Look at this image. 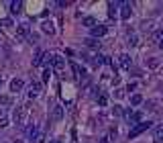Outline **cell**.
<instances>
[{"mask_svg": "<svg viewBox=\"0 0 163 143\" xmlns=\"http://www.w3.org/2000/svg\"><path fill=\"white\" fill-rule=\"evenodd\" d=\"M151 125H153V123H149V121H147V123L143 121V123L135 125V127H133V129L129 131V139H135V137H139L141 133H145V131H149V129H151Z\"/></svg>", "mask_w": 163, "mask_h": 143, "instance_id": "cell-1", "label": "cell"}, {"mask_svg": "<svg viewBox=\"0 0 163 143\" xmlns=\"http://www.w3.org/2000/svg\"><path fill=\"white\" fill-rule=\"evenodd\" d=\"M124 117H127V121H129V125H139L143 123V113H133V110H124Z\"/></svg>", "mask_w": 163, "mask_h": 143, "instance_id": "cell-2", "label": "cell"}, {"mask_svg": "<svg viewBox=\"0 0 163 143\" xmlns=\"http://www.w3.org/2000/svg\"><path fill=\"white\" fill-rule=\"evenodd\" d=\"M12 118H15L16 125H25V118H27V109L25 106H16L15 113H12Z\"/></svg>", "mask_w": 163, "mask_h": 143, "instance_id": "cell-3", "label": "cell"}, {"mask_svg": "<svg viewBox=\"0 0 163 143\" xmlns=\"http://www.w3.org/2000/svg\"><path fill=\"white\" fill-rule=\"evenodd\" d=\"M51 68H53V69H57V72H61V69L65 68V59L61 57V55L53 53V59H51Z\"/></svg>", "mask_w": 163, "mask_h": 143, "instance_id": "cell-4", "label": "cell"}, {"mask_svg": "<svg viewBox=\"0 0 163 143\" xmlns=\"http://www.w3.org/2000/svg\"><path fill=\"white\" fill-rule=\"evenodd\" d=\"M41 88H43V82H31L29 86V98H37L41 92Z\"/></svg>", "mask_w": 163, "mask_h": 143, "instance_id": "cell-5", "label": "cell"}, {"mask_svg": "<svg viewBox=\"0 0 163 143\" xmlns=\"http://www.w3.org/2000/svg\"><path fill=\"white\" fill-rule=\"evenodd\" d=\"M131 12H133L131 4H129V2H122V6H120V19H122V20H129L131 19Z\"/></svg>", "mask_w": 163, "mask_h": 143, "instance_id": "cell-6", "label": "cell"}, {"mask_svg": "<svg viewBox=\"0 0 163 143\" xmlns=\"http://www.w3.org/2000/svg\"><path fill=\"white\" fill-rule=\"evenodd\" d=\"M25 135L31 139V141H35V139L39 137V129H37V125H29V127L25 129Z\"/></svg>", "mask_w": 163, "mask_h": 143, "instance_id": "cell-7", "label": "cell"}, {"mask_svg": "<svg viewBox=\"0 0 163 143\" xmlns=\"http://www.w3.org/2000/svg\"><path fill=\"white\" fill-rule=\"evenodd\" d=\"M16 37H19V39H27V37H31L29 25H19V27H16Z\"/></svg>", "mask_w": 163, "mask_h": 143, "instance_id": "cell-8", "label": "cell"}, {"mask_svg": "<svg viewBox=\"0 0 163 143\" xmlns=\"http://www.w3.org/2000/svg\"><path fill=\"white\" fill-rule=\"evenodd\" d=\"M118 65L124 69H131V55L129 53H120L118 55Z\"/></svg>", "mask_w": 163, "mask_h": 143, "instance_id": "cell-9", "label": "cell"}, {"mask_svg": "<svg viewBox=\"0 0 163 143\" xmlns=\"http://www.w3.org/2000/svg\"><path fill=\"white\" fill-rule=\"evenodd\" d=\"M23 6H25V2L15 0V2H10V12H12V15H20V12H23Z\"/></svg>", "mask_w": 163, "mask_h": 143, "instance_id": "cell-10", "label": "cell"}, {"mask_svg": "<svg viewBox=\"0 0 163 143\" xmlns=\"http://www.w3.org/2000/svg\"><path fill=\"white\" fill-rule=\"evenodd\" d=\"M106 33H108V29H106L104 25H96L94 29H92V37H94V39L96 37H104Z\"/></svg>", "mask_w": 163, "mask_h": 143, "instance_id": "cell-11", "label": "cell"}, {"mask_svg": "<svg viewBox=\"0 0 163 143\" xmlns=\"http://www.w3.org/2000/svg\"><path fill=\"white\" fill-rule=\"evenodd\" d=\"M71 69H74V76H75V78H84V76H86V69L84 68H79V65L78 64H75V61H71Z\"/></svg>", "mask_w": 163, "mask_h": 143, "instance_id": "cell-12", "label": "cell"}, {"mask_svg": "<svg viewBox=\"0 0 163 143\" xmlns=\"http://www.w3.org/2000/svg\"><path fill=\"white\" fill-rule=\"evenodd\" d=\"M25 88V82H23V80H12V82H10V90H12V92H20V90Z\"/></svg>", "mask_w": 163, "mask_h": 143, "instance_id": "cell-13", "label": "cell"}, {"mask_svg": "<svg viewBox=\"0 0 163 143\" xmlns=\"http://www.w3.org/2000/svg\"><path fill=\"white\" fill-rule=\"evenodd\" d=\"M41 31H43V33H47V35H53L55 33V27H53V23H51V20H45L43 25H41Z\"/></svg>", "mask_w": 163, "mask_h": 143, "instance_id": "cell-14", "label": "cell"}, {"mask_svg": "<svg viewBox=\"0 0 163 143\" xmlns=\"http://www.w3.org/2000/svg\"><path fill=\"white\" fill-rule=\"evenodd\" d=\"M51 117H53V121H61V118H63V106H59V104L53 106V114H51Z\"/></svg>", "mask_w": 163, "mask_h": 143, "instance_id": "cell-15", "label": "cell"}, {"mask_svg": "<svg viewBox=\"0 0 163 143\" xmlns=\"http://www.w3.org/2000/svg\"><path fill=\"white\" fill-rule=\"evenodd\" d=\"M141 29H143L145 33H147V31H153V29H155V20H153V19L143 20V23H141Z\"/></svg>", "mask_w": 163, "mask_h": 143, "instance_id": "cell-16", "label": "cell"}, {"mask_svg": "<svg viewBox=\"0 0 163 143\" xmlns=\"http://www.w3.org/2000/svg\"><path fill=\"white\" fill-rule=\"evenodd\" d=\"M43 55H45V51H39V53L35 55V59H33V65H35V68L43 65Z\"/></svg>", "mask_w": 163, "mask_h": 143, "instance_id": "cell-17", "label": "cell"}, {"mask_svg": "<svg viewBox=\"0 0 163 143\" xmlns=\"http://www.w3.org/2000/svg\"><path fill=\"white\" fill-rule=\"evenodd\" d=\"M120 6V2H108V15L110 16H114L116 15V8Z\"/></svg>", "mask_w": 163, "mask_h": 143, "instance_id": "cell-18", "label": "cell"}, {"mask_svg": "<svg viewBox=\"0 0 163 143\" xmlns=\"http://www.w3.org/2000/svg\"><path fill=\"white\" fill-rule=\"evenodd\" d=\"M141 102H143V96H141V94H133V96H131V104H133V106H139Z\"/></svg>", "mask_w": 163, "mask_h": 143, "instance_id": "cell-19", "label": "cell"}, {"mask_svg": "<svg viewBox=\"0 0 163 143\" xmlns=\"http://www.w3.org/2000/svg\"><path fill=\"white\" fill-rule=\"evenodd\" d=\"M147 65H149L151 69H155V68H159V65H161V61H159L157 57H151V59L147 61Z\"/></svg>", "mask_w": 163, "mask_h": 143, "instance_id": "cell-20", "label": "cell"}, {"mask_svg": "<svg viewBox=\"0 0 163 143\" xmlns=\"http://www.w3.org/2000/svg\"><path fill=\"white\" fill-rule=\"evenodd\" d=\"M129 45H131V47H137V45H139V39H137V35H135V33H129Z\"/></svg>", "mask_w": 163, "mask_h": 143, "instance_id": "cell-21", "label": "cell"}, {"mask_svg": "<svg viewBox=\"0 0 163 143\" xmlns=\"http://www.w3.org/2000/svg\"><path fill=\"white\" fill-rule=\"evenodd\" d=\"M84 25L94 29V27H96V19H94V16H86V19H84Z\"/></svg>", "mask_w": 163, "mask_h": 143, "instance_id": "cell-22", "label": "cell"}, {"mask_svg": "<svg viewBox=\"0 0 163 143\" xmlns=\"http://www.w3.org/2000/svg\"><path fill=\"white\" fill-rule=\"evenodd\" d=\"M98 104L100 106H106V104H108V96H106V94H98Z\"/></svg>", "mask_w": 163, "mask_h": 143, "instance_id": "cell-23", "label": "cell"}, {"mask_svg": "<svg viewBox=\"0 0 163 143\" xmlns=\"http://www.w3.org/2000/svg\"><path fill=\"white\" fill-rule=\"evenodd\" d=\"M112 114H114V117H120V114H124L122 106H120V104H114V109H112Z\"/></svg>", "mask_w": 163, "mask_h": 143, "instance_id": "cell-24", "label": "cell"}, {"mask_svg": "<svg viewBox=\"0 0 163 143\" xmlns=\"http://www.w3.org/2000/svg\"><path fill=\"white\" fill-rule=\"evenodd\" d=\"M84 43H86V45H88V47H100V43H98V41H96V39H94V37H90V39H86V41H84Z\"/></svg>", "mask_w": 163, "mask_h": 143, "instance_id": "cell-25", "label": "cell"}, {"mask_svg": "<svg viewBox=\"0 0 163 143\" xmlns=\"http://www.w3.org/2000/svg\"><path fill=\"white\" fill-rule=\"evenodd\" d=\"M49 78H51V68H45L43 69V84H45V82H49Z\"/></svg>", "mask_w": 163, "mask_h": 143, "instance_id": "cell-26", "label": "cell"}, {"mask_svg": "<svg viewBox=\"0 0 163 143\" xmlns=\"http://www.w3.org/2000/svg\"><path fill=\"white\" fill-rule=\"evenodd\" d=\"M145 106H147L149 110H157V109H155V106H157V100H147V104H145Z\"/></svg>", "mask_w": 163, "mask_h": 143, "instance_id": "cell-27", "label": "cell"}, {"mask_svg": "<svg viewBox=\"0 0 163 143\" xmlns=\"http://www.w3.org/2000/svg\"><path fill=\"white\" fill-rule=\"evenodd\" d=\"M151 39H153V41H161V39H163V31H155Z\"/></svg>", "mask_w": 163, "mask_h": 143, "instance_id": "cell-28", "label": "cell"}, {"mask_svg": "<svg viewBox=\"0 0 163 143\" xmlns=\"http://www.w3.org/2000/svg\"><path fill=\"white\" fill-rule=\"evenodd\" d=\"M163 137V125H159L157 129H155V139H161Z\"/></svg>", "mask_w": 163, "mask_h": 143, "instance_id": "cell-29", "label": "cell"}, {"mask_svg": "<svg viewBox=\"0 0 163 143\" xmlns=\"http://www.w3.org/2000/svg\"><path fill=\"white\" fill-rule=\"evenodd\" d=\"M0 25H2V27H12L15 23H12V19H2V20H0Z\"/></svg>", "mask_w": 163, "mask_h": 143, "instance_id": "cell-30", "label": "cell"}, {"mask_svg": "<svg viewBox=\"0 0 163 143\" xmlns=\"http://www.w3.org/2000/svg\"><path fill=\"white\" fill-rule=\"evenodd\" d=\"M0 127H8V118L6 117H0Z\"/></svg>", "mask_w": 163, "mask_h": 143, "instance_id": "cell-31", "label": "cell"}, {"mask_svg": "<svg viewBox=\"0 0 163 143\" xmlns=\"http://www.w3.org/2000/svg\"><path fill=\"white\" fill-rule=\"evenodd\" d=\"M0 104H10V98L8 96H0Z\"/></svg>", "mask_w": 163, "mask_h": 143, "instance_id": "cell-32", "label": "cell"}, {"mask_svg": "<svg viewBox=\"0 0 163 143\" xmlns=\"http://www.w3.org/2000/svg\"><path fill=\"white\" fill-rule=\"evenodd\" d=\"M43 141H45V135H43V133H39V137L35 139V143H43Z\"/></svg>", "mask_w": 163, "mask_h": 143, "instance_id": "cell-33", "label": "cell"}, {"mask_svg": "<svg viewBox=\"0 0 163 143\" xmlns=\"http://www.w3.org/2000/svg\"><path fill=\"white\" fill-rule=\"evenodd\" d=\"M114 94H116L118 98H122V96H124V90H116V92H114Z\"/></svg>", "mask_w": 163, "mask_h": 143, "instance_id": "cell-34", "label": "cell"}, {"mask_svg": "<svg viewBox=\"0 0 163 143\" xmlns=\"http://www.w3.org/2000/svg\"><path fill=\"white\" fill-rule=\"evenodd\" d=\"M100 143H110V137H102V139H100Z\"/></svg>", "mask_w": 163, "mask_h": 143, "instance_id": "cell-35", "label": "cell"}, {"mask_svg": "<svg viewBox=\"0 0 163 143\" xmlns=\"http://www.w3.org/2000/svg\"><path fill=\"white\" fill-rule=\"evenodd\" d=\"M153 143H163V139H155V141Z\"/></svg>", "mask_w": 163, "mask_h": 143, "instance_id": "cell-36", "label": "cell"}, {"mask_svg": "<svg viewBox=\"0 0 163 143\" xmlns=\"http://www.w3.org/2000/svg\"><path fill=\"white\" fill-rule=\"evenodd\" d=\"M157 45H159V47H161V49H163V39H161V41H159V43H157Z\"/></svg>", "mask_w": 163, "mask_h": 143, "instance_id": "cell-37", "label": "cell"}, {"mask_svg": "<svg viewBox=\"0 0 163 143\" xmlns=\"http://www.w3.org/2000/svg\"><path fill=\"white\" fill-rule=\"evenodd\" d=\"M15 143H23V141H19V139H16V141H15Z\"/></svg>", "mask_w": 163, "mask_h": 143, "instance_id": "cell-38", "label": "cell"}, {"mask_svg": "<svg viewBox=\"0 0 163 143\" xmlns=\"http://www.w3.org/2000/svg\"><path fill=\"white\" fill-rule=\"evenodd\" d=\"M51 143H59V141H51Z\"/></svg>", "mask_w": 163, "mask_h": 143, "instance_id": "cell-39", "label": "cell"}, {"mask_svg": "<svg viewBox=\"0 0 163 143\" xmlns=\"http://www.w3.org/2000/svg\"><path fill=\"white\" fill-rule=\"evenodd\" d=\"M0 84H2V78H0Z\"/></svg>", "mask_w": 163, "mask_h": 143, "instance_id": "cell-40", "label": "cell"}]
</instances>
